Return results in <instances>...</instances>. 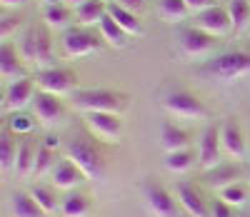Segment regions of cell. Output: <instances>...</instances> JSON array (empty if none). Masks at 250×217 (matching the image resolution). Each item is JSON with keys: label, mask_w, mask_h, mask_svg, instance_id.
Here are the masks:
<instances>
[{"label": "cell", "mask_w": 250, "mask_h": 217, "mask_svg": "<svg viewBox=\"0 0 250 217\" xmlns=\"http://www.w3.org/2000/svg\"><path fill=\"white\" fill-rule=\"evenodd\" d=\"M35 93H38V90H35V82H33L30 78H23V80L10 82L8 90H5V100H3L5 110H8V113H23L25 107L33 102Z\"/></svg>", "instance_id": "13"}, {"label": "cell", "mask_w": 250, "mask_h": 217, "mask_svg": "<svg viewBox=\"0 0 250 217\" xmlns=\"http://www.w3.org/2000/svg\"><path fill=\"white\" fill-rule=\"evenodd\" d=\"M65 155H68L70 162H75L83 170V175H85V178L98 180L103 175V155H100V150L88 138H75L65 147Z\"/></svg>", "instance_id": "4"}, {"label": "cell", "mask_w": 250, "mask_h": 217, "mask_svg": "<svg viewBox=\"0 0 250 217\" xmlns=\"http://www.w3.org/2000/svg\"><path fill=\"white\" fill-rule=\"evenodd\" d=\"M195 165V153L190 147L188 150H178V153H168L165 155V170L175 172V175H183V172H188Z\"/></svg>", "instance_id": "27"}, {"label": "cell", "mask_w": 250, "mask_h": 217, "mask_svg": "<svg viewBox=\"0 0 250 217\" xmlns=\"http://www.w3.org/2000/svg\"><path fill=\"white\" fill-rule=\"evenodd\" d=\"M100 28V35H103V40L108 42L110 48H115V50H123V48H128V42H130V35L125 33L115 20L110 18V15H105L103 18V23L98 25Z\"/></svg>", "instance_id": "24"}, {"label": "cell", "mask_w": 250, "mask_h": 217, "mask_svg": "<svg viewBox=\"0 0 250 217\" xmlns=\"http://www.w3.org/2000/svg\"><path fill=\"white\" fill-rule=\"evenodd\" d=\"M143 192H145L148 207H150V212L155 217H178V200L160 182L148 180V182L143 185Z\"/></svg>", "instance_id": "10"}, {"label": "cell", "mask_w": 250, "mask_h": 217, "mask_svg": "<svg viewBox=\"0 0 250 217\" xmlns=\"http://www.w3.org/2000/svg\"><path fill=\"white\" fill-rule=\"evenodd\" d=\"M33 113H35L38 122L43 127H55L62 120V115H65V107H62L58 95L45 93V90H38L35 98H33Z\"/></svg>", "instance_id": "9"}, {"label": "cell", "mask_w": 250, "mask_h": 217, "mask_svg": "<svg viewBox=\"0 0 250 217\" xmlns=\"http://www.w3.org/2000/svg\"><path fill=\"white\" fill-rule=\"evenodd\" d=\"M220 140H223V150L230 158H235V160L245 158V138H243V130L235 118H228L220 125Z\"/></svg>", "instance_id": "16"}, {"label": "cell", "mask_w": 250, "mask_h": 217, "mask_svg": "<svg viewBox=\"0 0 250 217\" xmlns=\"http://www.w3.org/2000/svg\"><path fill=\"white\" fill-rule=\"evenodd\" d=\"M73 102L83 113H115L120 115L125 110V98L120 93L105 90V88H90V90H75Z\"/></svg>", "instance_id": "3"}, {"label": "cell", "mask_w": 250, "mask_h": 217, "mask_svg": "<svg viewBox=\"0 0 250 217\" xmlns=\"http://www.w3.org/2000/svg\"><path fill=\"white\" fill-rule=\"evenodd\" d=\"M35 155L38 150L33 147V142H23L18 150V160H15V172L20 178H28L35 172Z\"/></svg>", "instance_id": "29"}, {"label": "cell", "mask_w": 250, "mask_h": 217, "mask_svg": "<svg viewBox=\"0 0 250 217\" xmlns=\"http://www.w3.org/2000/svg\"><path fill=\"white\" fill-rule=\"evenodd\" d=\"M195 28L205 30L208 35L213 38H223L233 30V20H230V13L228 8H220V5H213L203 13L195 15Z\"/></svg>", "instance_id": "11"}, {"label": "cell", "mask_w": 250, "mask_h": 217, "mask_svg": "<svg viewBox=\"0 0 250 217\" xmlns=\"http://www.w3.org/2000/svg\"><path fill=\"white\" fill-rule=\"evenodd\" d=\"M58 162H55V153L50 147H45V145H40L38 147V155H35V172L33 175H45L48 170H53Z\"/></svg>", "instance_id": "33"}, {"label": "cell", "mask_w": 250, "mask_h": 217, "mask_svg": "<svg viewBox=\"0 0 250 217\" xmlns=\"http://www.w3.org/2000/svg\"><path fill=\"white\" fill-rule=\"evenodd\" d=\"M220 147H223L220 127L208 125L200 138V150H198V162L203 165V170H213L215 165H220Z\"/></svg>", "instance_id": "14"}, {"label": "cell", "mask_w": 250, "mask_h": 217, "mask_svg": "<svg viewBox=\"0 0 250 217\" xmlns=\"http://www.w3.org/2000/svg\"><path fill=\"white\" fill-rule=\"evenodd\" d=\"M210 215L213 217H233V207L228 205L225 200H213V205H210Z\"/></svg>", "instance_id": "37"}, {"label": "cell", "mask_w": 250, "mask_h": 217, "mask_svg": "<svg viewBox=\"0 0 250 217\" xmlns=\"http://www.w3.org/2000/svg\"><path fill=\"white\" fill-rule=\"evenodd\" d=\"M83 3H85V0H65V5H68V8H73V10H78Z\"/></svg>", "instance_id": "42"}, {"label": "cell", "mask_w": 250, "mask_h": 217, "mask_svg": "<svg viewBox=\"0 0 250 217\" xmlns=\"http://www.w3.org/2000/svg\"><path fill=\"white\" fill-rule=\"evenodd\" d=\"M105 15H108V3H103V0H85V3L75 10V18L83 28L100 25Z\"/></svg>", "instance_id": "22"}, {"label": "cell", "mask_w": 250, "mask_h": 217, "mask_svg": "<svg viewBox=\"0 0 250 217\" xmlns=\"http://www.w3.org/2000/svg\"><path fill=\"white\" fill-rule=\"evenodd\" d=\"M20 58L25 60V65H33L38 73L48 70V68H55L50 33L45 28H30L23 35V42H20Z\"/></svg>", "instance_id": "1"}, {"label": "cell", "mask_w": 250, "mask_h": 217, "mask_svg": "<svg viewBox=\"0 0 250 217\" xmlns=\"http://www.w3.org/2000/svg\"><path fill=\"white\" fill-rule=\"evenodd\" d=\"M203 75L220 80V82H235L250 75V53L248 50H230L205 62Z\"/></svg>", "instance_id": "2"}, {"label": "cell", "mask_w": 250, "mask_h": 217, "mask_svg": "<svg viewBox=\"0 0 250 217\" xmlns=\"http://www.w3.org/2000/svg\"><path fill=\"white\" fill-rule=\"evenodd\" d=\"M35 82H38V88L40 90H45V93H53V95H68L75 90V85H78V78L73 70L68 68H48V70H40L35 75Z\"/></svg>", "instance_id": "7"}, {"label": "cell", "mask_w": 250, "mask_h": 217, "mask_svg": "<svg viewBox=\"0 0 250 217\" xmlns=\"http://www.w3.org/2000/svg\"><path fill=\"white\" fill-rule=\"evenodd\" d=\"M103 48V40L85 28H68L62 35V50L68 58H85Z\"/></svg>", "instance_id": "6"}, {"label": "cell", "mask_w": 250, "mask_h": 217, "mask_svg": "<svg viewBox=\"0 0 250 217\" xmlns=\"http://www.w3.org/2000/svg\"><path fill=\"white\" fill-rule=\"evenodd\" d=\"M18 150L20 147H15V140H13V133L5 127L3 130V140H0V165H3V170H10V167H15V160H18Z\"/></svg>", "instance_id": "31"}, {"label": "cell", "mask_w": 250, "mask_h": 217, "mask_svg": "<svg viewBox=\"0 0 250 217\" xmlns=\"http://www.w3.org/2000/svg\"><path fill=\"white\" fill-rule=\"evenodd\" d=\"M163 107H165V110H168L170 115L185 118V120H203V118H208L205 102H203L198 95L188 93V90L168 93V95L163 98Z\"/></svg>", "instance_id": "5"}, {"label": "cell", "mask_w": 250, "mask_h": 217, "mask_svg": "<svg viewBox=\"0 0 250 217\" xmlns=\"http://www.w3.org/2000/svg\"><path fill=\"white\" fill-rule=\"evenodd\" d=\"M185 5L190 8L193 15H198V13H203V10H208V8H213L215 0H185Z\"/></svg>", "instance_id": "38"}, {"label": "cell", "mask_w": 250, "mask_h": 217, "mask_svg": "<svg viewBox=\"0 0 250 217\" xmlns=\"http://www.w3.org/2000/svg\"><path fill=\"white\" fill-rule=\"evenodd\" d=\"M33 125L35 122L28 115H23V113H10V118H8V130L13 135H28L33 130Z\"/></svg>", "instance_id": "35"}, {"label": "cell", "mask_w": 250, "mask_h": 217, "mask_svg": "<svg viewBox=\"0 0 250 217\" xmlns=\"http://www.w3.org/2000/svg\"><path fill=\"white\" fill-rule=\"evenodd\" d=\"M108 15H110L128 35H143V33H145V28H143V23H140L138 13L125 10V8L118 5V3H108Z\"/></svg>", "instance_id": "21"}, {"label": "cell", "mask_w": 250, "mask_h": 217, "mask_svg": "<svg viewBox=\"0 0 250 217\" xmlns=\"http://www.w3.org/2000/svg\"><path fill=\"white\" fill-rule=\"evenodd\" d=\"M0 75L10 85L15 80H23L25 75V60L20 58V50H15L10 42H3V50H0Z\"/></svg>", "instance_id": "15"}, {"label": "cell", "mask_w": 250, "mask_h": 217, "mask_svg": "<svg viewBox=\"0 0 250 217\" xmlns=\"http://www.w3.org/2000/svg\"><path fill=\"white\" fill-rule=\"evenodd\" d=\"M220 192V200H225L228 205H245V200H248V190L240 185V182H235V185H228V187H223V190H218Z\"/></svg>", "instance_id": "34"}, {"label": "cell", "mask_w": 250, "mask_h": 217, "mask_svg": "<svg viewBox=\"0 0 250 217\" xmlns=\"http://www.w3.org/2000/svg\"><path fill=\"white\" fill-rule=\"evenodd\" d=\"M50 175H53V187H58V190H73V187H78L83 180H85L83 170H80L75 162H70L68 158L60 160V162L50 170Z\"/></svg>", "instance_id": "17"}, {"label": "cell", "mask_w": 250, "mask_h": 217, "mask_svg": "<svg viewBox=\"0 0 250 217\" xmlns=\"http://www.w3.org/2000/svg\"><path fill=\"white\" fill-rule=\"evenodd\" d=\"M240 167L238 165H230V162H220L215 165L213 170H205V185L213 187V190H223L228 185H235L240 180Z\"/></svg>", "instance_id": "19"}, {"label": "cell", "mask_w": 250, "mask_h": 217, "mask_svg": "<svg viewBox=\"0 0 250 217\" xmlns=\"http://www.w3.org/2000/svg\"><path fill=\"white\" fill-rule=\"evenodd\" d=\"M30 195L35 197V202L43 207L48 215L50 212H55V207H58V200H55V187H45V185H35L33 190H30Z\"/></svg>", "instance_id": "32"}, {"label": "cell", "mask_w": 250, "mask_h": 217, "mask_svg": "<svg viewBox=\"0 0 250 217\" xmlns=\"http://www.w3.org/2000/svg\"><path fill=\"white\" fill-rule=\"evenodd\" d=\"M20 25H23V20L18 15H5L3 23H0V38H3V42H10V38L20 30Z\"/></svg>", "instance_id": "36"}, {"label": "cell", "mask_w": 250, "mask_h": 217, "mask_svg": "<svg viewBox=\"0 0 250 217\" xmlns=\"http://www.w3.org/2000/svg\"><path fill=\"white\" fill-rule=\"evenodd\" d=\"M43 145H45V147H50V150H53V147H58V138H53V135H48V138H45V142H43Z\"/></svg>", "instance_id": "41"}, {"label": "cell", "mask_w": 250, "mask_h": 217, "mask_svg": "<svg viewBox=\"0 0 250 217\" xmlns=\"http://www.w3.org/2000/svg\"><path fill=\"white\" fill-rule=\"evenodd\" d=\"M178 40H180V50H183L185 55H190V58L210 55L213 48H215V38L208 35V33L200 30V28H195V25H193V28H183L180 35H178Z\"/></svg>", "instance_id": "12"}, {"label": "cell", "mask_w": 250, "mask_h": 217, "mask_svg": "<svg viewBox=\"0 0 250 217\" xmlns=\"http://www.w3.org/2000/svg\"><path fill=\"white\" fill-rule=\"evenodd\" d=\"M60 212H62V217H85V215L90 212V200H88V195H83V192H70L68 197L62 200Z\"/></svg>", "instance_id": "26"}, {"label": "cell", "mask_w": 250, "mask_h": 217, "mask_svg": "<svg viewBox=\"0 0 250 217\" xmlns=\"http://www.w3.org/2000/svg\"><path fill=\"white\" fill-rule=\"evenodd\" d=\"M38 3H40V5L45 8V5H53V3H58V0H38Z\"/></svg>", "instance_id": "43"}, {"label": "cell", "mask_w": 250, "mask_h": 217, "mask_svg": "<svg viewBox=\"0 0 250 217\" xmlns=\"http://www.w3.org/2000/svg\"><path fill=\"white\" fill-rule=\"evenodd\" d=\"M0 3H3V8L8 10V8H20L25 3V0H0Z\"/></svg>", "instance_id": "40"}, {"label": "cell", "mask_w": 250, "mask_h": 217, "mask_svg": "<svg viewBox=\"0 0 250 217\" xmlns=\"http://www.w3.org/2000/svg\"><path fill=\"white\" fill-rule=\"evenodd\" d=\"M160 145L165 153H178V150H188L190 147V135L188 130L173 125V122H163L160 127Z\"/></svg>", "instance_id": "20"}, {"label": "cell", "mask_w": 250, "mask_h": 217, "mask_svg": "<svg viewBox=\"0 0 250 217\" xmlns=\"http://www.w3.org/2000/svg\"><path fill=\"white\" fill-rule=\"evenodd\" d=\"M228 13H230L235 33H240L250 25V0H230L228 3Z\"/></svg>", "instance_id": "30"}, {"label": "cell", "mask_w": 250, "mask_h": 217, "mask_svg": "<svg viewBox=\"0 0 250 217\" xmlns=\"http://www.w3.org/2000/svg\"><path fill=\"white\" fill-rule=\"evenodd\" d=\"M178 202L190 212L193 217H208V205H205V200H203V195L198 192V187L195 185H190V182H178Z\"/></svg>", "instance_id": "18"}, {"label": "cell", "mask_w": 250, "mask_h": 217, "mask_svg": "<svg viewBox=\"0 0 250 217\" xmlns=\"http://www.w3.org/2000/svg\"><path fill=\"white\" fill-rule=\"evenodd\" d=\"M103 3H113V0H103Z\"/></svg>", "instance_id": "44"}, {"label": "cell", "mask_w": 250, "mask_h": 217, "mask_svg": "<svg viewBox=\"0 0 250 217\" xmlns=\"http://www.w3.org/2000/svg\"><path fill=\"white\" fill-rule=\"evenodd\" d=\"M43 20L45 25L53 30H68L73 23V8H68L65 3H53L43 8Z\"/></svg>", "instance_id": "23"}, {"label": "cell", "mask_w": 250, "mask_h": 217, "mask_svg": "<svg viewBox=\"0 0 250 217\" xmlns=\"http://www.w3.org/2000/svg\"><path fill=\"white\" fill-rule=\"evenodd\" d=\"M13 217H48V212L35 202L30 192H15L13 195Z\"/></svg>", "instance_id": "25"}, {"label": "cell", "mask_w": 250, "mask_h": 217, "mask_svg": "<svg viewBox=\"0 0 250 217\" xmlns=\"http://www.w3.org/2000/svg\"><path fill=\"white\" fill-rule=\"evenodd\" d=\"M158 13L163 20H168V23H180L190 15V8L185 5V0H160L158 5Z\"/></svg>", "instance_id": "28"}, {"label": "cell", "mask_w": 250, "mask_h": 217, "mask_svg": "<svg viewBox=\"0 0 250 217\" xmlns=\"http://www.w3.org/2000/svg\"><path fill=\"white\" fill-rule=\"evenodd\" d=\"M118 5H123L125 10H130V13H140L143 5H145V0H115Z\"/></svg>", "instance_id": "39"}, {"label": "cell", "mask_w": 250, "mask_h": 217, "mask_svg": "<svg viewBox=\"0 0 250 217\" xmlns=\"http://www.w3.org/2000/svg\"><path fill=\"white\" fill-rule=\"evenodd\" d=\"M85 127L103 142H118L123 133V120L115 113H85Z\"/></svg>", "instance_id": "8"}]
</instances>
